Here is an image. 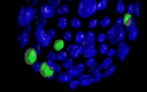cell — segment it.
Returning a JSON list of instances; mask_svg holds the SVG:
<instances>
[{"mask_svg":"<svg viewBox=\"0 0 147 92\" xmlns=\"http://www.w3.org/2000/svg\"><path fill=\"white\" fill-rule=\"evenodd\" d=\"M38 1V0H27V5H28L29 6L32 7V6H35V5H36Z\"/></svg>","mask_w":147,"mask_h":92,"instance_id":"obj_52","label":"cell"},{"mask_svg":"<svg viewBox=\"0 0 147 92\" xmlns=\"http://www.w3.org/2000/svg\"><path fill=\"white\" fill-rule=\"evenodd\" d=\"M115 23L117 24H124V17H119L117 18L116 21H115Z\"/></svg>","mask_w":147,"mask_h":92,"instance_id":"obj_54","label":"cell"},{"mask_svg":"<svg viewBox=\"0 0 147 92\" xmlns=\"http://www.w3.org/2000/svg\"><path fill=\"white\" fill-rule=\"evenodd\" d=\"M26 7L24 6H22L18 10V18H17V24L19 27H24L26 25L25 21H24V11Z\"/></svg>","mask_w":147,"mask_h":92,"instance_id":"obj_12","label":"cell"},{"mask_svg":"<svg viewBox=\"0 0 147 92\" xmlns=\"http://www.w3.org/2000/svg\"><path fill=\"white\" fill-rule=\"evenodd\" d=\"M106 38H107L106 34L104 33V32H102V33H100L97 36V41L99 42V43H101V44H103L104 42L105 41Z\"/></svg>","mask_w":147,"mask_h":92,"instance_id":"obj_42","label":"cell"},{"mask_svg":"<svg viewBox=\"0 0 147 92\" xmlns=\"http://www.w3.org/2000/svg\"><path fill=\"white\" fill-rule=\"evenodd\" d=\"M67 24H68V20L65 17H60L58 18L57 20V27H59V29L60 30H64V29L66 28Z\"/></svg>","mask_w":147,"mask_h":92,"instance_id":"obj_18","label":"cell"},{"mask_svg":"<svg viewBox=\"0 0 147 92\" xmlns=\"http://www.w3.org/2000/svg\"><path fill=\"white\" fill-rule=\"evenodd\" d=\"M47 60H51L52 62L55 63V61L57 60V55L55 53L53 50H50L47 55Z\"/></svg>","mask_w":147,"mask_h":92,"instance_id":"obj_33","label":"cell"},{"mask_svg":"<svg viewBox=\"0 0 147 92\" xmlns=\"http://www.w3.org/2000/svg\"><path fill=\"white\" fill-rule=\"evenodd\" d=\"M40 47L41 46L38 44V43H37V44H33L32 45V48H33L37 52V55L38 56H40Z\"/></svg>","mask_w":147,"mask_h":92,"instance_id":"obj_47","label":"cell"},{"mask_svg":"<svg viewBox=\"0 0 147 92\" xmlns=\"http://www.w3.org/2000/svg\"><path fill=\"white\" fill-rule=\"evenodd\" d=\"M48 4L50 6L53 7L54 8L59 7V5L60 4V0H49Z\"/></svg>","mask_w":147,"mask_h":92,"instance_id":"obj_40","label":"cell"},{"mask_svg":"<svg viewBox=\"0 0 147 92\" xmlns=\"http://www.w3.org/2000/svg\"><path fill=\"white\" fill-rule=\"evenodd\" d=\"M110 1H112V0H110Z\"/></svg>","mask_w":147,"mask_h":92,"instance_id":"obj_59","label":"cell"},{"mask_svg":"<svg viewBox=\"0 0 147 92\" xmlns=\"http://www.w3.org/2000/svg\"><path fill=\"white\" fill-rule=\"evenodd\" d=\"M112 63H113L112 58L110 57H107V58H105L103 61H102V69H108L109 67L112 66Z\"/></svg>","mask_w":147,"mask_h":92,"instance_id":"obj_26","label":"cell"},{"mask_svg":"<svg viewBox=\"0 0 147 92\" xmlns=\"http://www.w3.org/2000/svg\"><path fill=\"white\" fill-rule=\"evenodd\" d=\"M47 24V18H45L43 16H39L38 18V19L36 20V22H35V25L36 27H38V26H40V27H44Z\"/></svg>","mask_w":147,"mask_h":92,"instance_id":"obj_27","label":"cell"},{"mask_svg":"<svg viewBox=\"0 0 147 92\" xmlns=\"http://www.w3.org/2000/svg\"><path fill=\"white\" fill-rule=\"evenodd\" d=\"M108 2V0H101L97 3V10H105L107 7V4Z\"/></svg>","mask_w":147,"mask_h":92,"instance_id":"obj_32","label":"cell"},{"mask_svg":"<svg viewBox=\"0 0 147 92\" xmlns=\"http://www.w3.org/2000/svg\"><path fill=\"white\" fill-rule=\"evenodd\" d=\"M129 52V45L125 41H121L118 45V49L116 50L115 57L119 58L121 61H123L127 57Z\"/></svg>","mask_w":147,"mask_h":92,"instance_id":"obj_4","label":"cell"},{"mask_svg":"<svg viewBox=\"0 0 147 92\" xmlns=\"http://www.w3.org/2000/svg\"><path fill=\"white\" fill-rule=\"evenodd\" d=\"M97 10L96 0H80L77 7V14L82 18H88Z\"/></svg>","mask_w":147,"mask_h":92,"instance_id":"obj_2","label":"cell"},{"mask_svg":"<svg viewBox=\"0 0 147 92\" xmlns=\"http://www.w3.org/2000/svg\"><path fill=\"white\" fill-rule=\"evenodd\" d=\"M74 66V63H73V60H72V57H69V58H67L66 60L63 61L62 64V66L63 67L64 69H69L70 68H71L72 66Z\"/></svg>","mask_w":147,"mask_h":92,"instance_id":"obj_22","label":"cell"},{"mask_svg":"<svg viewBox=\"0 0 147 92\" xmlns=\"http://www.w3.org/2000/svg\"><path fill=\"white\" fill-rule=\"evenodd\" d=\"M86 36L88 38L90 39H93V40H95V34H94V32H92V31H88L86 34Z\"/></svg>","mask_w":147,"mask_h":92,"instance_id":"obj_50","label":"cell"},{"mask_svg":"<svg viewBox=\"0 0 147 92\" xmlns=\"http://www.w3.org/2000/svg\"><path fill=\"white\" fill-rule=\"evenodd\" d=\"M102 77H103V74L101 73L100 72L98 74H96V75L93 76V77H92V80H93V82L94 83H99Z\"/></svg>","mask_w":147,"mask_h":92,"instance_id":"obj_41","label":"cell"},{"mask_svg":"<svg viewBox=\"0 0 147 92\" xmlns=\"http://www.w3.org/2000/svg\"><path fill=\"white\" fill-rule=\"evenodd\" d=\"M98 24H99L98 19H97V18H93V19H91V20L89 22L88 27L90 29H94L97 27Z\"/></svg>","mask_w":147,"mask_h":92,"instance_id":"obj_38","label":"cell"},{"mask_svg":"<svg viewBox=\"0 0 147 92\" xmlns=\"http://www.w3.org/2000/svg\"><path fill=\"white\" fill-rule=\"evenodd\" d=\"M132 18H132V16L131 14H128V13H127V14H126L124 16V25L126 26L130 23V22H132Z\"/></svg>","mask_w":147,"mask_h":92,"instance_id":"obj_37","label":"cell"},{"mask_svg":"<svg viewBox=\"0 0 147 92\" xmlns=\"http://www.w3.org/2000/svg\"><path fill=\"white\" fill-rule=\"evenodd\" d=\"M17 41L19 43V45H20V47L22 48L25 47L27 44H28L29 41H30V35H29V32L24 30L23 32H21L18 35V37H17Z\"/></svg>","mask_w":147,"mask_h":92,"instance_id":"obj_8","label":"cell"},{"mask_svg":"<svg viewBox=\"0 0 147 92\" xmlns=\"http://www.w3.org/2000/svg\"><path fill=\"white\" fill-rule=\"evenodd\" d=\"M85 65L82 63H80V64H77L76 65H74L70 69H67V73L71 77L74 78V77L81 75L85 71Z\"/></svg>","mask_w":147,"mask_h":92,"instance_id":"obj_6","label":"cell"},{"mask_svg":"<svg viewBox=\"0 0 147 92\" xmlns=\"http://www.w3.org/2000/svg\"><path fill=\"white\" fill-rule=\"evenodd\" d=\"M95 63H96V59L94 58V57H89V58H88L86 63H85V65H86V66H88L90 68V67L94 65Z\"/></svg>","mask_w":147,"mask_h":92,"instance_id":"obj_46","label":"cell"},{"mask_svg":"<svg viewBox=\"0 0 147 92\" xmlns=\"http://www.w3.org/2000/svg\"><path fill=\"white\" fill-rule=\"evenodd\" d=\"M40 73L43 77H46V78H48V77H51V76H52L53 74H55V72L52 70V67L49 66L47 64V62L42 63Z\"/></svg>","mask_w":147,"mask_h":92,"instance_id":"obj_9","label":"cell"},{"mask_svg":"<svg viewBox=\"0 0 147 92\" xmlns=\"http://www.w3.org/2000/svg\"><path fill=\"white\" fill-rule=\"evenodd\" d=\"M111 23V19L109 16H105L100 21V25L102 27H107Z\"/></svg>","mask_w":147,"mask_h":92,"instance_id":"obj_29","label":"cell"},{"mask_svg":"<svg viewBox=\"0 0 147 92\" xmlns=\"http://www.w3.org/2000/svg\"><path fill=\"white\" fill-rule=\"evenodd\" d=\"M54 62H52V61H51V60H48V61H47V64H48L49 66H52V65L53 64Z\"/></svg>","mask_w":147,"mask_h":92,"instance_id":"obj_55","label":"cell"},{"mask_svg":"<svg viewBox=\"0 0 147 92\" xmlns=\"http://www.w3.org/2000/svg\"><path fill=\"white\" fill-rule=\"evenodd\" d=\"M55 74H53V75H52V76H51V77H48V78H47V79H48V80H52V79H53L54 77H55Z\"/></svg>","mask_w":147,"mask_h":92,"instance_id":"obj_56","label":"cell"},{"mask_svg":"<svg viewBox=\"0 0 147 92\" xmlns=\"http://www.w3.org/2000/svg\"><path fill=\"white\" fill-rule=\"evenodd\" d=\"M139 34V30L137 27H136L132 30H131L130 32H129L128 35V39L129 41H136L138 39Z\"/></svg>","mask_w":147,"mask_h":92,"instance_id":"obj_17","label":"cell"},{"mask_svg":"<svg viewBox=\"0 0 147 92\" xmlns=\"http://www.w3.org/2000/svg\"><path fill=\"white\" fill-rule=\"evenodd\" d=\"M47 32L49 35V36H50L52 39H53L54 37L55 36V34H56V31H55V29L53 28L49 29V30L47 31Z\"/></svg>","mask_w":147,"mask_h":92,"instance_id":"obj_49","label":"cell"},{"mask_svg":"<svg viewBox=\"0 0 147 92\" xmlns=\"http://www.w3.org/2000/svg\"><path fill=\"white\" fill-rule=\"evenodd\" d=\"M102 69V64L98 62H96L94 65L90 66L88 69V73L90 74H91L92 76L96 75V74H98L99 72H101Z\"/></svg>","mask_w":147,"mask_h":92,"instance_id":"obj_15","label":"cell"},{"mask_svg":"<svg viewBox=\"0 0 147 92\" xmlns=\"http://www.w3.org/2000/svg\"><path fill=\"white\" fill-rule=\"evenodd\" d=\"M126 31L124 29V26L121 24L115 23L107 31V37L109 44L115 45L119 42L124 41L126 36Z\"/></svg>","mask_w":147,"mask_h":92,"instance_id":"obj_1","label":"cell"},{"mask_svg":"<svg viewBox=\"0 0 147 92\" xmlns=\"http://www.w3.org/2000/svg\"><path fill=\"white\" fill-rule=\"evenodd\" d=\"M34 34H35V38L37 42L42 47H47L50 45L52 39L50 36H49L47 31L44 30V27L40 26L36 27Z\"/></svg>","mask_w":147,"mask_h":92,"instance_id":"obj_3","label":"cell"},{"mask_svg":"<svg viewBox=\"0 0 147 92\" xmlns=\"http://www.w3.org/2000/svg\"><path fill=\"white\" fill-rule=\"evenodd\" d=\"M96 54H97V49H93L88 50L87 52H85V53H84L83 56L85 58H89V57H94Z\"/></svg>","mask_w":147,"mask_h":92,"instance_id":"obj_30","label":"cell"},{"mask_svg":"<svg viewBox=\"0 0 147 92\" xmlns=\"http://www.w3.org/2000/svg\"><path fill=\"white\" fill-rule=\"evenodd\" d=\"M65 43L63 40H57L54 43V49L56 51H61L64 48Z\"/></svg>","mask_w":147,"mask_h":92,"instance_id":"obj_20","label":"cell"},{"mask_svg":"<svg viewBox=\"0 0 147 92\" xmlns=\"http://www.w3.org/2000/svg\"><path fill=\"white\" fill-rule=\"evenodd\" d=\"M135 10H136V6H135V4L130 3L127 5V13H128V14L132 15V14H135Z\"/></svg>","mask_w":147,"mask_h":92,"instance_id":"obj_39","label":"cell"},{"mask_svg":"<svg viewBox=\"0 0 147 92\" xmlns=\"http://www.w3.org/2000/svg\"><path fill=\"white\" fill-rule=\"evenodd\" d=\"M42 63L39 62V61H35L32 65H31V68L32 70L35 73H38L40 71V68H41Z\"/></svg>","mask_w":147,"mask_h":92,"instance_id":"obj_31","label":"cell"},{"mask_svg":"<svg viewBox=\"0 0 147 92\" xmlns=\"http://www.w3.org/2000/svg\"><path fill=\"white\" fill-rule=\"evenodd\" d=\"M68 58V54L65 51H59L57 55V60L59 61H64Z\"/></svg>","mask_w":147,"mask_h":92,"instance_id":"obj_28","label":"cell"},{"mask_svg":"<svg viewBox=\"0 0 147 92\" xmlns=\"http://www.w3.org/2000/svg\"><path fill=\"white\" fill-rule=\"evenodd\" d=\"M63 39L65 41H70L71 40L72 38V34L71 31H66L65 33L63 34Z\"/></svg>","mask_w":147,"mask_h":92,"instance_id":"obj_45","label":"cell"},{"mask_svg":"<svg viewBox=\"0 0 147 92\" xmlns=\"http://www.w3.org/2000/svg\"><path fill=\"white\" fill-rule=\"evenodd\" d=\"M80 85V82L79 80H75V79H72L70 82L68 83V87L71 90L76 89L78 85Z\"/></svg>","mask_w":147,"mask_h":92,"instance_id":"obj_24","label":"cell"},{"mask_svg":"<svg viewBox=\"0 0 147 92\" xmlns=\"http://www.w3.org/2000/svg\"><path fill=\"white\" fill-rule=\"evenodd\" d=\"M38 57L37 55L36 51L33 48H29L24 52V59L25 62L29 65H32L35 61H37V57Z\"/></svg>","mask_w":147,"mask_h":92,"instance_id":"obj_7","label":"cell"},{"mask_svg":"<svg viewBox=\"0 0 147 92\" xmlns=\"http://www.w3.org/2000/svg\"><path fill=\"white\" fill-rule=\"evenodd\" d=\"M51 67H52V70L55 72V74H57L60 73V71H61V67H60V66L57 64H55V63H53V64H52Z\"/></svg>","mask_w":147,"mask_h":92,"instance_id":"obj_43","label":"cell"},{"mask_svg":"<svg viewBox=\"0 0 147 92\" xmlns=\"http://www.w3.org/2000/svg\"><path fill=\"white\" fill-rule=\"evenodd\" d=\"M115 53H116V50H115V49L114 48L109 49L108 51H107V57H113L114 55H115Z\"/></svg>","mask_w":147,"mask_h":92,"instance_id":"obj_48","label":"cell"},{"mask_svg":"<svg viewBox=\"0 0 147 92\" xmlns=\"http://www.w3.org/2000/svg\"><path fill=\"white\" fill-rule=\"evenodd\" d=\"M67 1H69V2H71V1H74V0H67Z\"/></svg>","mask_w":147,"mask_h":92,"instance_id":"obj_57","label":"cell"},{"mask_svg":"<svg viewBox=\"0 0 147 92\" xmlns=\"http://www.w3.org/2000/svg\"><path fill=\"white\" fill-rule=\"evenodd\" d=\"M126 7L124 4H123L122 2V0H119V2H118L117 5H116V7H115V10L117 13L119 14H123L124 11H125Z\"/></svg>","mask_w":147,"mask_h":92,"instance_id":"obj_25","label":"cell"},{"mask_svg":"<svg viewBox=\"0 0 147 92\" xmlns=\"http://www.w3.org/2000/svg\"><path fill=\"white\" fill-rule=\"evenodd\" d=\"M108 45L107 44H102L99 47V53L101 55H105L108 51Z\"/></svg>","mask_w":147,"mask_h":92,"instance_id":"obj_36","label":"cell"},{"mask_svg":"<svg viewBox=\"0 0 147 92\" xmlns=\"http://www.w3.org/2000/svg\"><path fill=\"white\" fill-rule=\"evenodd\" d=\"M34 16H35V12L34 8L31 6H28L25 8L24 11V21L26 24H30V22L33 21Z\"/></svg>","mask_w":147,"mask_h":92,"instance_id":"obj_11","label":"cell"},{"mask_svg":"<svg viewBox=\"0 0 147 92\" xmlns=\"http://www.w3.org/2000/svg\"><path fill=\"white\" fill-rule=\"evenodd\" d=\"M39 13L40 16L45 18H51L55 14V8L50 6L49 4L42 3L39 7Z\"/></svg>","mask_w":147,"mask_h":92,"instance_id":"obj_5","label":"cell"},{"mask_svg":"<svg viewBox=\"0 0 147 92\" xmlns=\"http://www.w3.org/2000/svg\"><path fill=\"white\" fill-rule=\"evenodd\" d=\"M81 44H82L84 46V47H85V52H87L88 50H90V49H95V41L93 40V39H89L87 36H85V40H84V41Z\"/></svg>","mask_w":147,"mask_h":92,"instance_id":"obj_14","label":"cell"},{"mask_svg":"<svg viewBox=\"0 0 147 92\" xmlns=\"http://www.w3.org/2000/svg\"><path fill=\"white\" fill-rule=\"evenodd\" d=\"M66 51L70 52V55L72 58L78 59L79 55H80V44H70L66 48Z\"/></svg>","mask_w":147,"mask_h":92,"instance_id":"obj_10","label":"cell"},{"mask_svg":"<svg viewBox=\"0 0 147 92\" xmlns=\"http://www.w3.org/2000/svg\"><path fill=\"white\" fill-rule=\"evenodd\" d=\"M80 85L82 86H88V85H90L93 83V80H92V77L90 78H86V79H83V80H80Z\"/></svg>","mask_w":147,"mask_h":92,"instance_id":"obj_35","label":"cell"},{"mask_svg":"<svg viewBox=\"0 0 147 92\" xmlns=\"http://www.w3.org/2000/svg\"><path fill=\"white\" fill-rule=\"evenodd\" d=\"M116 70V66L113 65L111 66H110L108 69H107L105 70V72L103 73V78H107L109 76L112 75L115 72V71Z\"/></svg>","mask_w":147,"mask_h":92,"instance_id":"obj_21","label":"cell"},{"mask_svg":"<svg viewBox=\"0 0 147 92\" xmlns=\"http://www.w3.org/2000/svg\"><path fill=\"white\" fill-rule=\"evenodd\" d=\"M69 11V7L67 4H63L58 7L57 10V15H63V14H68Z\"/></svg>","mask_w":147,"mask_h":92,"instance_id":"obj_19","label":"cell"},{"mask_svg":"<svg viewBox=\"0 0 147 92\" xmlns=\"http://www.w3.org/2000/svg\"><path fill=\"white\" fill-rule=\"evenodd\" d=\"M71 26L74 29H79L82 26V22L78 18H73L71 21Z\"/></svg>","mask_w":147,"mask_h":92,"instance_id":"obj_23","label":"cell"},{"mask_svg":"<svg viewBox=\"0 0 147 92\" xmlns=\"http://www.w3.org/2000/svg\"><path fill=\"white\" fill-rule=\"evenodd\" d=\"M135 6H136V10H135V14H136V17H138L140 14V4L138 1L135 3Z\"/></svg>","mask_w":147,"mask_h":92,"instance_id":"obj_44","label":"cell"},{"mask_svg":"<svg viewBox=\"0 0 147 92\" xmlns=\"http://www.w3.org/2000/svg\"><path fill=\"white\" fill-rule=\"evenodd\" d=\"M91 77V74H82L81 75H80L78 77V80H83V79H86V78H90Z\"/></svg>","mask_w":147,"mask_h":92,"instance_id":"obj_51","label":"cell"},{"mask_svg":"<svg viewBox=\"0 0 147 92\" xmlns=\"http://www.w3.org/2000/svg\"><path fill=\"white\" fill-rule=\"evenodd\" d=\"M31 28H32V27H31V24H26V25L24 27V31H27V32H30V30H31Z\"/></svg>","mask_w":147,"mask_h":92,"instance_id":"obj_53","label":"cell"},{"mask_svg":"<svg viewBox=\"0 0 147 92\" xmlns=\"http://www.w3.org/2000/svg\"><path fill=\"white\" fill-rule=\"evenodd\" d=\"M24 1H27V0H24Z\"/></svg>","mask_w":147,"mask_h":92,"instance_id":"obj_58","label":"cell"},{"mask_svg":"<svg viewBox=\"0 0 147 92\" xmlns=\"http://www.w3.org/2000/svg\"><path fill=\"white\" fill-rule=\"evenodd\" d=\"M85 33L82 31V30H80L78 32L76 33L75 37H74V41H75L76 44H81L82 42L84 41L85 39Z\"/></svg>","mask_w":147,"mask_h":92,"instance_id":"obj_16","label":"cell"},{"mask_svg":"<svg viewBox=\"0 0 147 92\" xmlns=\"http://www.w3.org/2000/svg\"><path fill=\"white\" fill-rule=\"evenodd\" d=\"M56 80H57V82L59 83H69L72 80V77H71L68 74V73L66 72H60L59 74H57V76H56Z\"/></svg>","mask_w":147,"mask_h":92,"instance_id":"obj_13","label":"cell"},{"mask_svg":"<svg viewBox=\"0 0 147 92\" xmlns=\"http://www.w3.org/2000/svg\"><path fill=\"white\" fill-rule=\"evenodd\" d=\"M136 20H135V18H132V22L129 24H127V25L125 26V30L127 31V32H130L131 30H132L135 27H136Z\"/></svg>","mask_w":147,"mask_h":92,"instance_id":"obj_34","label":"cell"}]
</instances>
